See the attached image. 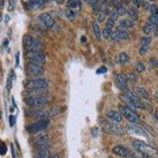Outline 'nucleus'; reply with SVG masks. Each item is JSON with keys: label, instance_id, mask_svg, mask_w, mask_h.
I'll list each match as a JSON object with an SVG mask.
<instances>
[{"label": "nucleus", "instance_id": "f257e3e1", "mask_svg": "<svg viewBox=\"0 0 158 158\" xmlns=\"http://www.w3.org/2000/svg\"><path fill=\"white\" fill-rule=\"evenodd\" d=\"M133 146L136 150L142 153L145 156H150L152 158L157 157V152L156 149L146 142H142V141H137L133 144Z\"/></svg>", "mask_w": 158, "mask_h": 158}, {"label": "nucleus", "instance_id": "f03ea898", "mask_svg": "<svg viewBox=\"0 0 158 158\" xmlns=\"http://www.w3.org/2000/svg\"><path fill=\"white\" fill-rule=\"evenodd\" d=\"M119 97L124 103H126L127 104V107H129L131 109H133V108L134 109L135 108H145L143 103L141 102L138 99H137L135 96L132 95L130 93L121 94Z\"/></svg>", "mask_w": 158, "mask_h": 158}, {"label": "nucleus", "instance_id": "7ed1b4c3", "mask_svg": "<svg viewBox=\"0 0 158 158\" xmlns=\"http://www.w3.org/2000/svg\"><path fill=\"white\" fill-rule=\"evenodd\" d=\"M24 45L25 48L28 52H40L42 48V46L37 40L31 36H25L24 38Z\"/></svg>", "mask_w": 158, "mask_h": 158}, {"label": "nucleus", "instance_id": "20e7f679", "mask_svg": "<svg viewBox=\"0 0 158 158\" xmlns=\"http://www.w3.org/2000/svg\"><path fill=\"white\" fill-rule=\"evenodd\" d=\"M49 125V120L44 118V119H40V120L37 121V122L34 123H31L26 127V130L29 133H36L40 131L46 129L48 126Z\"/></svg>", "mask_w": 158, "mask_h": 158}, {"label": "nucleus", "instance_id": "39448f33", "mask_svg": "<svg viewBox=\"0 0 158 158\" xmlns=\"http://www.w3.org/2000/svg\"><path fill=\"white\" fill-rule=\"evenodd\" d=\"M119 113L124 116L131 123H138V118L135 111L127 106H120L118 108Z\"/></svg>", "mask_w": 158, "mask_h": 158}, {"label": "nucleus", "instance_id": "423d86ee", "mask_svg": "<svg viewBox=\"0 0 158 158\" xmlns=\"http://www.w3.org/2000/svg\"><path fill=\"white\" fill-rule=\"evenodd\" d=\"M48 85L47 80L41 78H37L32 81H27L25 84V87L30 89H43L47 88Z\"/></svg>", "mask_w": 158, "mask_h": 158}, {"label": "nucleus", "instance_id": "0eeeda50", "mask_svg": "<svg viewBox=\"0 0 158 158\" xmlns=\"http://www.w3.org/2000/svg\"><path fill=\"white\" fill-rule=\"evenodd\" d=\"M25 71L30 76H38L43 74L44 70L42 65L29 62L26 63V66H25Z\"/></svg>", "mask_w": 158, "mask_h": 158}, {"label": "nucleus", "instance_id": "6e6552de", "mask_svg": "<svg viewBox=\"0 0 158 158\" xmlns=\"http://www.w3.org/2000/svg\"><path fill=\"white\" fill-rule=\"evenodd\" d=\"M25 102L29 106H42L48 102V98L46 97H30L25 99Z\"/></svg>", "mask_w": 158, "mask_h": 158}, {"label": "nucleus", "instance_id": "1a4fd4ad", "mask_svg": "<svg viewBox=\"0 0 158 158\" xmlns=\"http://www.w3.org/2000/svg\"><path fill=\"white\" fill-rule=\"evenodd\" d=\"M26 57L31 63L42 65L45 62V56L40 52H28Z\"/></svg>", "mask_w": 158, "mask_h": 158}, {"label": "nucleus", "instance_id": "9d476101", "mask_svg": "<svg viewBox=\"0 0 158 158\" xmlns=\"http://www.w3.org/2000/svg\"><path fill=\"white\" fill-rule=\"evenodd\" d=\"M39 19L46 27L49 28V29L52 28L55 25V21L47 13H43V14H41L39 16Z\"/></svg>", "mask_w": 158, "mask_h": 158}, {"label": "nucleus", "instance_id": "9b49d317", "mask_svg": "<svg viewBox=\"0 0 158 158\" xmlns=\"http://www.w3.org/2000/svg\"><path fill=\"white\" fill-rule=\"evenodd\" d=\"M35 147L38 151L47 150L48 148V140L46 137H40L35 142Z\"/></svg>", "mask_w": 158, "mask_h": 158}, {"label": "nucleus", "instance_id": "f8f14e48", "mask_svg": "<svg viewBox=\"0 0 158 158\" xmlns=\"http://www.w3.org/2000/svg\"><path fill=\"white\" fill-rule=\"evenodd\" d=\"M112 152L115 154L118 155L119 156H123V157H127L129 155H131V151L127 148L124 147L123 146H115L112 149Z\"/></svg>", "mask_w": 158, "mask_h": 158}, {"label": "nucleus", "instance_id": "ddd939ff", "mask_svg": "<svg viewBox=\"0 0 158 158\" xmlns=\"http://www.w3.org/2000/svg\"><path fill=\"white\" fill-rule=\"evenodd\" d=\"M106 116L108 117V118H110L111 120L115 121V122L119 123L122 121L123 116L118 111H113V110H110L106 113Z\"/></svg>", "mask_w": 158, "mask_h": 158}, {"label": "nucleus", "instance_id": "4468645a", "mask_svg": "<svg viewBox=\"0 0 158 158\" xmlns=\"http://www.w3.org/2000/svg\"><path fill=\"white\" fill-rule=\"evenodd\" d=\"M130 129L131 131L136 133L137 135H141V136L143 137H147V134L146 133V131H144L143 129L140 127H138V125H136V123H131L130 125Z\"/></svg>", "mask_w": 158, "mask_h": 158}, {"label": "nucleus", "instance_id": "2eb2a0df", "mask_svg": "<svg viewBox=\"0 0 158 158\" xmlns=\"http://www.w3.org/2000/svg\"><path fill=\"white\" fill-rule=\"evenodd\" d=\"M116 32L118 33V36L120 38V40H126L129 38V32L127 31L126 29L121 27V26H118L116 29Z\"/></svg>", "mask_w": 158, "mask_h": 158}, {"label": "nucleus", "instance_id": "dca6fc26", "mask_svg": "<svg viewBox=\"0 0 158 158\" xmlns=\"http://www.w3.org/2000/svg\"><path fill=\"white\" fill-rule=\"evenodd\" d=\"M114 77H115L117 82L120 85H122V86H126L127 79L125 77V76L123 75L122 74H119V73H116V74H114Z\"/></svg>", "mask_w": 158, "mask_h": 158}, {"label": "nucleus", "instance_id": "f3484780", "mask_svg": "<svg viewBox=\"0 0 158 158\" xmlns=\"http://www.w3.org/2000/svg\"><path fill=\"white\" fill-rule=\"evenodd\" d=\"M62 111V108L60 106H56L54 107V108H52V109L49 110L48 111V113L46 114L48 117L49 118H52V117H55L56 115H57L58 114H59Z\"/></svg>", "mask_w": 158, "mask_h": 158}, {"label": "nucleus", "instance_id": "a211bd4d", "mask_svg": "<svg viewBox=\"0 0 158 158\" xmlns=\"http://www.w3.org/2000/svg\"><path fill=\"white\" fill-rule=\"evenodd\" d=\"M135 93H136L138 96H140L141 97L146 99V100H149V95L147 93V91H146L145 89L142 88V87H137V88L135 89Z\"/></svg>", "mask_w": 158, "mask_h": 158}, {"label": "nucleus", "instance_id": "6ab92c4d", "mask_svg": "<svg viewBox=\"0 0 158 158\" xmlns=\"http://www.w3.org/2000/svg\"><path fill=\"white\" fill-rule=\"evenodd\" d=\"M92 27H93V31H94V36H95V37L97 38L98 40H100L101 38V30H100V27H99L98 23L96 22H93Z\"/></svg>", "mask_w": 158, "mask_h": 158}, {"label": "nucleus", "instance_id": "aec40b11", "mask_svg": "<svg viewBox=\"0 0 158 158\" xmlns=\"http://www.w3.org/2000/svg\"><path fill=\"white\" fill-rule=\"evenodd\" d=\"M120 26L124 28V29H130L134 26V22H132L131 20L128 19H123L120 21Z\"/></svg>", "mask_w": 158, "mask_h": 158}, {"label": "nucleus", "instance_id": "412c9836", "mask_svg": "<svg viewBox=\"0 0 158 158\" xmlns=\"http://www.w3.org/2000/svg\"><path fill=\"white\" fill-rule=\"evenodd\" d=\"M127 14L132 22H136L137 20L138 19V13H137V11L134 8H130V9H128Z\"/></svg>", "mask_w": 158, "mask_h": 158}, {"label": "nucleus", "instance_id": "4be33fe9", "mask_svg": "<svg viewBox=\"0 0 158 158\" xmlns=\"http://www.w3.org/2000/svg\"><path fill=\"white\" fill-rule=\"evenodd\" d=\"M44 0H31L29 7L31 10H36L43 4Z\"/></svg>", "mask_w": 158, "mask_h": 158}, {"label": "nucleus", "instance_id": "5701e85b", "mask_svg": "<svg viewBox=\"0 0 158 158\" xmlns=\"http://www.w3.org/2000/svg\"><path fill=\"white\" fill-rule=\"evenodd\" d=\"M130 60V57L127 53L125 52H121L119 56H118V62L120 64H125L128 63Z\"/></svg>", "mask_w": 158, "mask_h": 158}, {"label": "nucleus", "instance_id": "b1692460", "mask_svg": "<svg viewBox=\"0 0 158 158\" xmlns=\"http://www.w3.org/2000/svg\"><path fill=\"white\" fill-rule=\"evenodd\" d=\"M157 22H158V15L157 11L155 13L151 14V16L149 18V23H150L151 25H153V26H157Z\"/></svg>", "mask_w": 158, "mask_h": 158}, {"label": "nucleus", "instance_id": "393cba45", "mask_svg": "<svg viewBox=\"0 0 158 158\" xmlns=\"http://www.w3.org/2000/svg\"><path fill=\"white\" fill-rule=\"evenodd\" d=\"M50 156V153L48 150L39 151L36 154L34 155L33 158H48Z\"/></svg>", "mask_w": 158, "mask_h": 158}, {"label": "nucleus", "instance_id": "a878e982", "mask_svg": "<svg viewBox=\"0 0 158 158\" xmlns=\"http://www.w3.org/2000/svg\"><path fill=\"white\" fill-rule=\"evenodd\" d=\"M13 75H14V71H11L10 74L8 75L7 79H6V89L10 90L13 85Z\"/></svg>", "mask_w": 158, "mask_h": 158}, {"label": "nucleus", "instance_id": "bb28decb", "mask_svg": "<svg viewBox=\"0 0 158 158\" xmlns=\"http://www.w3.org/2000/svg\"><path fill=\"white\" fill-rule=\"evenodd\" d=\"M153 27H154V26H153V25H151L150 23H149V22H148V23H146V25H144L143 29H142V31H143V32L145 33V34L149 35V34H150L151 32H153Z\"/></svg>", "mask_w": 158, "mask_h": 158}, {"label": "nucleus", "instance_id": "cd10ccee", "mask_svg": "<svg viewBox=\"0 0 158 158\" xmlns=\"http://www.w3.org/2000/svg\"><path fill=\"white\" fill-rule=\"evenodd\" d=\"M126 7H125L123 4H118V5L116 6V13L118 15L122 16V15L126 14Z\"/></svg>", "mask_w": 158, "mask_h": 158}, {"label": "nucleus", "instance_id": "c85d7f7f", "mask_svg": "<svg viewBox=\"0 0 158 158\" xmlns=\"http://www.w3.org/2000/svg\"><path fill=\"white\" fill-rule=\"evenodd\" d=\"M151 41H152V38L150 36H145L141 37L140 39V44L142 45H146V46H148L151 43Z\"/></svg>", "mask_w": 158, "mask_h": 158}, {"label": "nucleus", "instance_id": "c756f323", "mask_svg": "<svg viewBox=\"0 0 158 158\" xmlns=\"http://www.w3.org/2000/svg\"><path fill=\"white\" fill-rule=\"evenodd\" d=\"M135 69H136L137 72L138 73H142L144 70H146V67L144 66V64L141 62H137L136 64H135Z\"/></svg>", "mask_w": 158, "mask_h": 158}, {"label": "nucleus", "instance_id": "7c9ffc66", "mask_svg": "<svg viewBox=\"0 0 158 158\" xmlns=\"http://www.w3.org/2000/svg\"><path fill=\"white\" fill-rule=\"evenodd\" d=\"M7 152V147L6 146V144L2 142V141H0V155L1 156H4Z\"/></svg>", "mask_w": 158, "mask_h": 158}, {"label": "nucleus", "instance_id": "2f4dec72", "mask_svg": "<svg viewBox=\"0 0 158 158\" xmlns=\"http://www.w3.org/2000/svg\"><path fill=\"white\" fill-rule=\"evenodd\" d=\"M149 51V46H146V45H142L139 49H138V54L140 56H144L147 53V52Z\"/></svg>", "mask_w": 158, "mask_h": 158}, {"label": "nucleus", "instance_id": "473e14b6", "mask_svg": "<svg viewBox=\"0 0 158 158\" xmlns=\"http://www.w3.org/2000/svg\"><path fill=\"white\" fill-rule=\"evenodd\" d=\"M111 32H112L111 29L105 28V29H104V30H103V32H102L103 37H104V39H108V38L110 37V36H111Z\"/></svg>", "mask_w": 158, "mask_h": 158}, {"label": "nucleus", "instance_id": "72a5a7b5", "mask_svg": "<svg viewBox=\"0 0 158 158\" xmlns=\"http://www.w3.org/2000/svg\"><path fill=\"white\" fill-rule=\"evenodd\" d=\"M110 37H111V40L114 42L118 43V42L120 41V38H119V36H118V33H117L116 31L111 32V36H110Z\"/></svg>", "mask_w": 158, "mask_h": 158}, {"label": "nucleus", "instance_id": "f704fd0d", "mask_svg": "<svg viewBox=\"0 0 158 158\" xmlns=\"http://www.w3.org/2000/svg\"><path fill=\"white\" fill-rule=\"evenodd\" d=\"M77 2L74 1V0H68L67 2V6L70 9H73V8L77 7Z\"/></svg>", "mask_w": 158, "mask_h": 158}, {"label": "nucleus", "instance_id": "c9c22d12", "mask_svg": "<svg viewBox=\"0 0 158 158\" xmlns=\"http://www.w3.org/2000/svg\"><path fill=\"white\" fill-rule=\"evenodd\" d=\"M66 16L68 19L70 20H74V18H75V15H74V13L71 10H67L66 11Z\"/></svg>", "mask_w": 158, "mask_h": 158}, {"label": "nucleus", "instance_id": "e433bc0d", "mask_svg": "<svg viewBox=\"0 0 158 158\" xmlns=\"http://www.w3.org/2000/svg\"><path fill=\"white\" fill-rule=\"evenodd\" d=\"M125 77H126L127 81V80H129V81H137V76L134 74H127Z\"/></svg>", "mask_w": 158, "mask_h": 158}, {"label": "nucleus", "instance_id": "4c0bfd02", "mask_svg": "<svg viewBox=\"0 0 158 158\" xmlns=\"http://www.w3.org/2000/svg\"><path fill=\"white\" fill-rule=\"evenodd\" d=\"M108 70V69L106 68V67H104V66H101L100 68H98L97 70V74H105Z\"/></svg>", "mask_w": 158, "mask_h": 158}, {"label": "nucleus", "instance_id": "58836bf2", "mask_svg": "<svg viewBox=\"0 0 158 158\" xmlns=\"http://www.w3.org/2000/svg\"><path fill=\"white\" fill-rule=\"evenodd\" d=\"M149 63V66H150L151 67H153V68H156V67H157V61H156V59H154V58L150 59Z\"/></svg>", "mask_w": 158, "mask_h": 158}, {"label": "nucleus", "instance_id": "ea45409f", "mask_svg": "<svg viewBox=\"0 0 158 158\" xmlns=\"http://www.w3.org/2000/svg\"><path fill=\"white\" fill-rule=\"evenodd\" d=\"M104 18H105V15H104L102 11H101V12H99L98 14H97V20H98L100 22H104Z\"/></svg>", "mask_w": 158, "mask_h": 158}, {"label": "nucleus", "instance_id": "a19ab883", "mask_svg": "<svg viewBox=\"0 0 158 158\" xmlns=\"http://www.w3.org/2000/svg\"><path fill=\"white\" fill-rule=\"evenodd\" d=\"M118 15H117V13L115 12V11H113V12L111 13V15H110V17H109V19L112 20L113 22H115L117 19H118Z\"/></svg>", "mask_w": 158, "mask_h": 158}, {"label": "nucleus", "instance_id": "79ce46f5", "mask_svg": "<svg viewBox=\"0 0 158 158\" xmlns=\"http://www.w3.org/2000/svg\"><path fill=\"white\" fill-rule=\"evenodd\" d=\"M9 122H10V127H13L14 125L15 124V123H16V118H15V115H10L9 117Z\"/></svg>", "mask_w": 158, "mask_h": 158}, {"label": "nucleus", "instance_id": "37998d69", "mask_svg": "<svg viewBox=\"0 0 158 158\" xmlns=\"http://www.w3.org/2000/svg\"><path fill=\"white\" fill-rule=\"evenodd\" d=\"M115 25V22H113L112 20L108 19L106 22V28H108V29H112L113 26Z\"/></svg>", "mask_w": 158, "mask_h": 158}, {"label": "nucleus", "instance_id": "c03bdc74", "mask_svg": "<svg viewBox=\"0 0 158 158\" xmlns=\"http://www.w3.org/2000/svg\"><path fill=\"white\" fill-rule=\"evenodd\" d=\"M141 5H142V8H143L145 10H149V8H150V4L148 2H146V1H144V2H142V3H141Z\"/></svg>", "mask_w": 158, "mask_h": 158}, {"label": "nucleus", "instance_id": "a18cd8bd", "mask_svg": "<svg viewBox=\"0 0 158 158\" xmlns=\"http://www.w3.org/2000/svg\"><path fill=\"white\" fill-rule=\"evenodd\" d=\"M17 2V0H9V11L12 10L13 8L15 7V4Z\"/></svg>", "mask_w": 158, "mask_h": 158}, {"label": "nucleus", "instance_id": "49530a36", "mask_svg": "<svg viewBox=\"0 0 158 158\" xmlns=\"http://www.w3.org/2000/svg\"><path fill=\"white\" fill-rule=\"evenodd\" d=\"M19 56L20 53L19 52H17L16 56H15V59H16V60H15V62H16V63H15V66H16V67H18V65H19Z\"/></svg>", "mask_w": 158, "mask_h": 158}, {"label": "nucleus", "instance_id": "de8ad7c7", "mask_svg": "<svg viewBox=\"0 0 158 158\" xmlns=\"http://www.w3.org/2000/svg\"><path fill=\"white\" fill-rule=\"evenodd\" d=\"M142 0H133V2L134 4H135L136 6H139L141 5V3H142Z\"/></svg>", "mask_w": 158, "mask_h": 158}, {"label": "nucleus", "instance_id": "09e8293b", "mask_svg": "<svg viewBox=\"0 0 158 158\" xmlns=\"http://www.w3.org/2000/svg\"><path fill=\"white\" fill-rule=\"evenodd\" d=\"M11 153H12V156H13V158H17V157H16V154H15V148H14V146H13V145H11Z\"/></svg>", "mask_w": 158, "mask_h": 158}, {"label": "nucleus", "instance_id": "8fccbe9b", "mask_svg": "<svg viewBox=\"0 0 158 158\" xmlns=\"http://www.w3.org/2000/svg\"><path fill=\"white\" fill-rule=\"evenodd\" d=\"M8 44H9V41H8V40H6V39L4 40V41H3V44H2V45H3V46L5 48H6L8 46Z\"/></svg>", "mask_w": 158, "mask_h": 158}, {"label": "nucleus", "instance_id": "3c124183", "mask_svg": "<svg viewBox=\"0 0 158 158\" xmlns=\"http://www.w3.org/2000/svg\"><path fill=\"white\" fill-rule=\"evenodd\" d=\"M81 43H85L87 40H86V38H85V36H82L81 38Z\"/></svg>", "mask_w": 158, "mask_h": 158}, {"label": "nucleus", "instance_id": "603ef678", "mask_svg": "<svg viewBox=\"0 0 158 158\" xmlns=\"http://www.w3.org/2000/svg\"><path fill=\"white\" fill-rule=\"evenodd\" d=\"M5 4V0H0V8H2Z\"/></svg>", "mask_w": 158, "mask_h": 158}, {"label": "nucleus", "instance_id": "864d4df0", "mask_svg": "<svg viewBox=\"0 0 158 158\" xmlns=\"http://www.w3.org/2000/svg\"><path fill=\"white\" fill-rule=\"evenodd\" d=\"M48 158H59V154H53L52 156H50Z\"/></svg>", "mask_w": 158, "mask_h": 158}, {"label": "nucleus", "instance_id": "5fc2aeb1", "mask_svg": "<svg viewBox=\"0 0 158 158\" xmlns=\"http://www.w3.org/2000/svg\"><path fill=\"white\" fill-rule=\"evenodd\" d=\"M120 1L123 2V3H125V4H128L130 2V0H120Z\"/></svg>", "mask_w": 158, "mask_h": 158}, {"label": "nucleus", "instance_id": "6e6d98bb", "mask_svg": "<svg viewBox=\"0 0 158 158\" xmlns=\"http://www.w3.org/2000/svg\"><path fill=\"white\" fill-rule=\"evenodd\" d=\"M100 2H101V4H102V5H104V4H106L107 0H100Z\"/></svg>", "mask_w": 158, "mask_h": 158}, {"label": "nucleus", "instance_id": "4d7b16f0", "mask_svg": "<svg viewBox=\"0 0 158 158\" xmlns=\"http://www.w3.org/2000/svg\"><path fill=\"white\" fill-rule=\"evenodd\" d=\"M10 20V18H9V16H8V15H6V19H5V22H6V23H7L8 22V21H9Z\"/></svg>", "mask_w": 158, "mask_h": 158}, {"label": "nucleus", "instance_id": "13d9d810", "mask_svg": "<svg viewBox=\"0 0 158 158\" xmlns=\"http://www.w3.org/2000/svg\"><path fill=\"white\" fill-rule=\"evenodd\" d=\"M31 0H22V2H24V3H27V2H30Z\"/></svg>", "mask_w": 158, "mask_h": 158}, {"label": "nucleus", "instance_id": "bf43d9fd", "mask_svg": "<svg viewBox=\"0 0 158 158\" xmlns=\"http://www.w3.org/2000/svg\"><path fill=\"white\" fill-rule=\"evenodd\" d=\"M116 1L117 0H109V2H111V3H115V2H116Z\"/></svg>", "mask_w": 158, "mask_h": 158}, {"label": "nucleus", "instance_id": "052dcab7", "mask_svg": "<svg viewBox=\"0 0 158 158\" xmlns=\"http://www.w3.org/2000/svg\"><path fill=\"white\" fill-rule=\"evenodd\" d=\"M2 118V111H0V118Z\"/></svg>", "mask_w": 158, "mask_h": 158}, {"label": "nucleus", "instance_id": "680f3d73", "mask_svg": "<svg viewBox=\"0 0 158 158\" xmlns=\"http://www.w3.org/2000/svg\"><path fill=\"white\" fill-rule=\"evenodd\" d=\"M149 1H151V2H153V1H155V0H149Z\"/></svg>", "mask_w": 158, "mask_h": 158}]
</instances>
